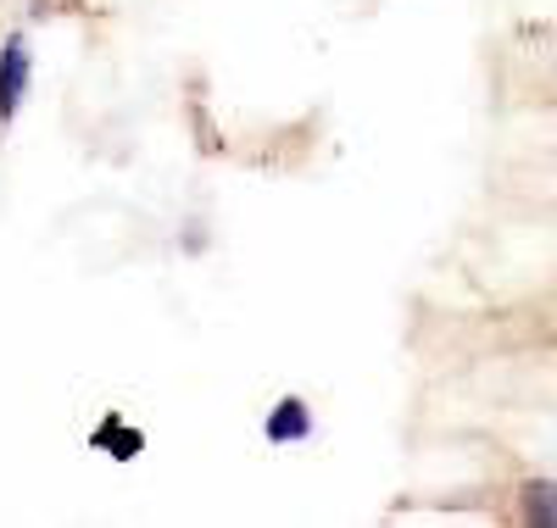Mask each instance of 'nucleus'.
<instances>
[{
  "instance_id": "nucleus-1",
  "label": "nucleus",
  "mask_w": 557,
  "mask_h": 528,
  "mask_svg": "<svg viewBox=\"0 0 557 528\" xmlns=\"http://www.w3.org/2000/svg\"><path fill=\"white\" fill-rule=\"evenodd\" d=\"M23 89H28V45L7 39V51H0V117L23 106Z\"/></svg>"
},
{
  "instance_id": "nucleus-2",
  "label": "nucleus",
  "mask_w": 557,
  "mask_h": 528,
  "mask_svg": "<svg viewBox=\"0 0 557 528\" xmlns=\"http://www.w3.org/2000/svg\"><path fill=\"white\" fill-rule=\"evenodd\" d=\"M312 435V412L301 406V401H278V412L268 417V440L273 445H296V440H307Z\"/></svg>"
},
{
  "instance_id": "nucleus-3",
  "label": "nucleus",
  "mask_w": 557,
  "mask_h": 528,
  "mask_svg": "<svg viewBox=\"0 0 557 528\" xmlns=\"http://www.w3.org/2000/svg\"><path fill=\"white\" fill-rule=\"evenodd\" d=\"M96 445H101V451H112L117 462H128V456H139V435H128V428H123L117 417H107V423L96 428Z\"/></svg>"
},
{
  "instance_id": "nucleus-4",
  "label": "nucleus",
  "mask_w": 557,
  "mask_h": 528,
  "mask_svg": "<svg viewBox=\"0 0 557 528\" xmlns=\"http://www.w3.org/2000/svg\"><path fill=\"white\" fill-rule=\"evenodd\" d=\"M524 517L557 523V485H530V490H524Z\"/></svg>"
}]
</instances>
